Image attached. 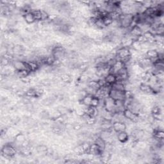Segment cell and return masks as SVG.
I'll return each instance as SVG.
<instances>
[{
    "instance_id": "obj_11",
    "label": "cell",
    "mask_w": 164,
    "mask_h": 164,
    "mask_svg": "<svg viewBox=\"0 0 164 164\" xmlns=\"http://www.w3.org/2000/svg\"><path fill=\"white\" fill-rule=\"evenodd\" d=\"M85 114L90 117H97L99 114V110L98 108L89 106L85 108Z\"/></svg>"
},
{
    "instance_id": "obj_16",
    "label": "cell",
    "mask_w": 164,
    "mask_h": 164,
    "mask_svg": "<svg viewBox=\"0 0 164 164\" xmlns=\"http://www.w3.org/2000/svg\"><path fill=\"white\" fill-rule=\"evenodd\" d=\"M130 48H131V49L133 50L134 51H136L137 52H141L142 51V44L140 42H138L137 40H134L132 42V44Z\"/></svg>"
},
{
    "instance_id": "obj_10",
    "label": "cell",
    "mask_w": 164,
    "mask_h": 164,
    "mask_svg": "<svg viewBox=\"0 0 164 164\" xmlns=\"http://www.w3.org/2000/svg\"><path fill=\"white\" fill-rule=\"evenodd\" d=\"M116 138L120 143L125 144L129 141L130 135L126 131H124L117 133L116 134Z\"/></svg>"
},
{
    "instance_id": "obj_1",
    "label": "cell",
    "mask_w": 164,
    "mask_h": 164,
    "mask_svg": "<svg viewBox=\"0 0 164 164\" xmlns=\"http://www.w3.org/2000/svg\"><path fill=\"white\" fill-rule=\"evenodd\" d=\"M2 156L5 159H12L16 156L17 149L12 142L5 144L2 148Z\"/></svg>"
},
{
    "instance_id": "obj_9",
    "label": "cell",
    "mask_w": 164,
    "mask_h": 164,
    "mask_svg": "<svg viewBox=\"0 0 164 164\" xmlns=\"http://www.w3.org/2000/svg\"><path fill=\"white\" fill-rule=\"evenodd\" d=\"M12 65L14 67V68L16 71H19L23 69H26V62L23 60L19 59H14L12 62Z\"/></svg>"
},
{
    "instance_id": "obj_23",
    "label": "cell",
    "mask_w": 164,
    "mask_h": 164,
    "mask_svg": "<svg viewBox=\"0 0 164 164\" xmlns=\"http://www.w3.org/2000/svg\"><path fill=\"white\" fill-rule=\"evenodd\" d=\"M99 101H100V99L98 98V97L93 96L92 100H91L90 106L96 107V108H98L99 106Z\"/></svg>"
},
{
    "instance_id": "obj_13",
    "label": "cell",
    "mask_w": 164,
    "mask_h": 164,
    "mask_svg": "<svg viewBox=\"0 0 164 164\" xmlns=\"http://www.w3.org/2000/svg\"><path fill=\"white\" fill-rule=\"evenodd\" d=\"M126 83L123 82L117 81L112 85L111 88L119 91H126Z\"/></svg>"
},
{
    "instance_id": "obj_4",
    "label": "cell",
    "mask_w": 164,
    "mask_h": 164,
    "mask_svg": "<svg viewBox=\"0 0 164 164\" xmlns=\"http://www.w3.org/2000/svg\"><path fill=\"white\" fill-rule=\"evenodd\" d=\"M124 67L126 66L124 62L120 61V60H117L110 68V73L116 75L121 69L124 68Z\"/></svg>"
},
{
    "instance_id": "obj_21",
    "label": "cell",
    "mask_w": 164,
    "mask_h": 164,
    "mask_svg": "<svg viewBox=\"0 0 164 164\" xmlns=\"http://www.w3.org/2000/svg\"><path fill=\"white\" fill-rule=\"evenodd\" d=\"M74 152L77 156H82L83 155L85 154V152L83 149L82 144H80L76 145V146L74 148Z\"/></svg>"
},
{
    "instance_id": "obj_3",
    "label": "cell",
    "mask_w": 164,
    "mask_h": 164,
    "mask_svg": "<svg viewBox=\"0 0 164 164\" xmlns=\"http://www.w3.org/2000/svg\"><path fill=\"white\" fill-rule=\"evenodd\" d=\"M123 115L126 119H127V120H130L133 123H137L140 122V121H141L138 115L132 112L127 108H126L124 110Z\"/></svg>"
},
{
    "instance_id": "obj_20",
    "label": "cell",
    "mask_w": 164,
    "mask_h": 164,
    "mask_svg": "<svg viewBox=\"0 0 164 164\" xmlns=\"http://www.w3.org/2000/svg\"><path fill=\"white\" fill-rule=\"evenodd\" d=\"M87 87L92 88V89H95L96 90H98L100 88L98 82L96 81V80H90L89 81L87 82Z\"/></svg>"
},
{
    "instance_id": "obj_8",
    "label": "cell",
    "mask_w": 164,
    "mask_h": 164,
    "mask_svg": "<svg viewBox=\"0 0 164 164\" xmlns=\"http://www.w3.org/2000/svg\"><path fill=\"white\" fill-rule=\"evenodd\" d=\"M126 124L121 121H115L112 123V129L116 133L126 131Z\"/></svg>"
},
{
    "instance_id": "obj_18",
    "label": "cell",
    "mask_w": 164,
    "mask_h": 164,
    "mask_svg": "<svg viewBox=\"0 0 164 164\" xmlns=\"http://www.w3.org/2000/svg\"><path fill=\"white\" fill-rule=\"evenodd\" d=\"M92 96H92V95L87 94L85 97L84 98H83L81 101H80V103H81V104L83 106H86V107L90 106L91 100H92Z\"/></svg>"
},
{
    "instance_id": "obj_6",
    "label": "cell",
    "mask_w": 164,
    "mask_h": 164,
    "mask_svg": "<svg viewBox=\"0 0 164 164\" xmlns=\"http://www.w3.org/2000/svg\"><path fill=\"white\" fill-rule=\"evenodd\" d=\"M145 56L151 60L153 64L159 59V53L155 49H149L145 53Z\"/></svg>"
},
{
    "instance_id": "obj_15",
    "label": "cell",
    "mask_w": 164,
    "mask_h": 164,
    "mask_svg": "<svg viewBox=\"0 0 164 164\" xmlns=\"http://www.w3.org/2000/svg\"><path fill=\"white\" fill-rule=\"evenodd\" d=\"M93 142L96 143L97 145H98L101 149L103 151L105 150V146H106V142L104 140H103L101 137H100L99 135L94 138Z\"/></svg>"
},
{
    "instance_id": "obj_17",
    "label": "cell",
    "mask_w": 164,
    "mask_h": 164,
    "mask_svg": "<svg viewBox=\"0 0 164 164\" xmlns=\"http://www.w3.org/2000/svg\"><path fill=\"white\" fill-rule=\"evenodd\" d=\"M32 12L33 14V16L35 17V19L36 22L42 21V10L41 9H35Z\"/></svg>"
},
{
    "instance_id": "obj_5",
    "label": "cell",
    "mask_w": 164,
    "mask_h": 164,
    "mask_svg": "<svg viewBox=\"0 0 164 164\" xmlns=\"http://www.w3.org/2000/svg\"><path fill=\"white\" fill-rule=\"evenodd\" d=\"M104 107L106 111L115 113V101L109 96L104 99Z\"/></svg>"
},
{
    "instance_id": "obj_2",
    "label": "cell",
    "mask_w": 164,
    "mask_h": 164,
    "mask_svg": "<svg viewBox=\"0 0 164 164\" xmlns=\"http://www.w3.org/2000/svg\"><path fill=\"white\" fill-rule=\"evenodd\" d=\"M108 96L113 99L114 101L117 100H125V91H119L115 90L113 89H110L109 91Z\"/></svg>"
},
{
    "instance_id": "obj_12",
    "label": "cell",
    "mask_w": 164,
    "mask_h": 164,
    "mask_svg": "<svg viewBox=\"0 0 164 164\" xmlns=\"http://www.w3.org/2000/svg\"><path fill=\"white\" fill-rule=\"evenodd\" d=\"M23 20L25 21L28 25H33V24H35L36 23V21L35 19V17L33 16L32 12L24 15L23 16Z\"/></svg>"
},
{
    "instance_id": "obj_14",
    "label": "cell",
    "mask_w": 164,
    "mask_h": 164,
    "mask_svg": "<svg viewBox=\"0 0 164 164\" xmlns=\"http://www.w3.org/2000/svg\"><path fill=\"white\" fill-rule=\"evenodd\" d=\"M105 80L108 85L112 86V85L117 82V77L113 74L109 73L105 77Z\"/></svg>"
},
{
    "instance_id": "obj_22",
    "label": "cell",
    "mask_w": 164,
    "mask_h": 164,
    "mask_svg": "<svg viewBox=\"0 0 164 164\" xmlns=\"http://www.w3.org/2000/svg\"><path fill=\"white\" fill-rule=\"evenodd\" d=\"M72 77L69 74L62 73L60 76V80L64 83H69L71 82Z\"/></svg>"
},
{
    "instance_id": "obj_19",
    "label": "cell",
    "mask_w": 164,
    "mask_h": 164,
    "mask_svg": "<svg viewBox=\"0 0 164 164\" xmlns=\"http://www.w3.org/2000/svg\"><path fill=\"white\" fill-rule=\"evenodd\" d=\"M102 19H103V23H104V25H105L106 28L111 26L113 22V20L112 19V18L110 16V15L109 14L105 16V17H103L102 18Z\"/></svg>"
},
{
    "instance_id": "obj_7",
    "label": "cell",
    "mask_w": 164,
    "mask_h": 164,
    "mask_svg": "<svg viewBox=\"0 0 164 164\" xmlns=\"http://www.w3.org/2000/svg\"><path fill=\"white\" fill-rule=\"evenodd\" d=\"M138 90L145 94L154 95L153 89L148 83H141L138 86Z\"/></svg>"
}]
</instances>
